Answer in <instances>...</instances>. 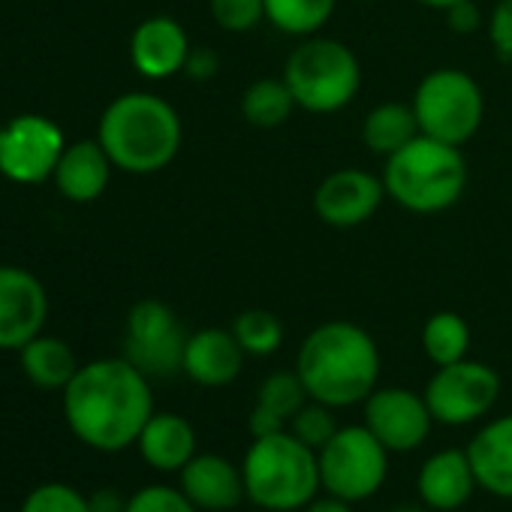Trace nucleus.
<instances>
[{"instance_id": "f257e3e1", "label": "nucleus", "mask_w": 512, "mask_h": 512, "mask_svg": "<svg viewBox=\"0 0 512 512\" xmlns=\"http://www.w3.org/2000/svg\"><path fill=\"white\" fill-rule=\"evenodd\" d=\"M64 395V422L79 443L94 452L118 455L136 446L154 416L151 377L130 359L106 356L79 365Z\"/></svg>"}, {"instance_id": "f03ea898", "label": "nucleus", "mask_w": 512, "mask_h": 512, "mask_svg": "<svg viewBox=\"0 0 512 512\" xmlns=\"http://www.w3.org/2000/svg\"><path fill=\"white\" fill-rule=\"evenodd\" d=\"M296 371L311 401L335 410L362 404L380 380V347L368 329L350 320H329L305 335Z\"/></svg>"}, {"instance_id": "7ed1b4c3", "label": "nucleus", "mask_w": 512, "mask_h": 512, "mask_svg": "<svg viewBox=\"0 0 512 512\" xmlns=\"http://www.w3.org/2000/svg\"><path fill=\"white\" fill-rule=\"evenodd\" d=\"M97 139L115 169L130 175H154L178 157L184 127L175 106L160 94L127 91L103 109Z\"/></svg>"}, {"instance_id": "20e7f679", "label": "nucleus", "mask_w": 512, "mask_h": 512, "mask_svg": "<svg viewBox=\"0 0 512 512\" xmlns=\"http://www.w3.org/2000/svg\"><path fill=\"white\" fill-rule=\"evenodd\" d=\"M241 473L247 500L256 509L299 512L323 491L317 452L290 431L253 437L244 449Z\"/></svg>"}, {"instance_id": "39448f33", "label": "nucleus", "mask_w": 512, "mask_h": 512, "mask_svg": "<svg viewBox=\"0 0 512 512\" xmlns=\"http://www.w3.org/2000/svg\"><path fill=\"white\" fill-rule=\"evenodd\" d=\"M386 196L413 214L452 208L467 187V160L458 145L419 133L383 166Z\"/></svg>"}, {"instance_id": "423d86ee", "label": "nucleus", "mask_w": 512, "mask_h": 512, "mask_svg": "<svg viewBox=\"0 0 512 512\" xmlns=\"http://www.w3.org/2000/svg\"><path fill=\"white\" fill-rule=\"evenodd\" d=\"M296 106L311 115H335L347 109L362 88V64L356 52L332 37H305L284 64Z\"/></svg>"}, {"instance_id": "0eeeda50", "label": "nucleus", "mask_w": 512, "mask_h": 512, "mask_svg": "<svg viewBox=\"0 0 512 512\" xmlns=\"http://www.w3.org/2000/svg\"><path fill=\"white\" fill-rule=\"evenodd\" d=\"M410 106L416 112L419 133L458 148L470 142L485 121V94L479 82L458 67H437L425 73Z\"/></svg>"}, {"instance_id": "6e6552de", "label": "nucleus", "mask_w": 512, "mask_h": 512, "mask_svg": "<svg viewBox=\"0 0 512 512\" xmlns=\"http://www.w3.org/2000/svg\"><path fill=\"white\" fill-rule=\"evenodd\" d=\"M389 449L365 425H341L317 452L323 491L347 503L371 500L389 476Z\"/></svg>"}, {"instance_id": "1a4fd4ad", "label": "nucleus", "mask_w": 512, "mask_h": 512, "mask_svg": "<svg viewBox=\"0 0 512 512\" xmlns=\"http://www.w3.org/2000/svg\"><path fill=\"white\" fill-rule=\"evenodd\" d=\"M425 401L437 425L461 428L482 422L500 398V374L476 359L440 365L425 383Z\"/></svg>"}, {"instance_id": "9d476101", "label": "nucleus", "mask_w": 512, "mask_h": 512, "mask_svg": "<svg viewBox=\"0 0 512 512\" xmlns=\"http://www.w3.org/2000/svg\"><path fill=\"white\" fill-rule=\"evenodd\" d=\"M67 148L64 130L37 112H25L0 124V178L22 187L46 184Z\"/></svg>"}, {"instance_id": "9b49d317", "label": "nucleus", "mask_w": 512, "mask_h": 512, "mask_svg": "<svg viewBox=\"0 0 512 512\" xmlns=\"http://www.w3.org/2000/svg\"><path fill=\"white\" fill-rule=\"evenodd\" d=\"M187 332L175 311L160 299H142L130 308L124 323V359L145 377H172L184 362Z\"/></svg>"}, {"instance_id": "f8f14e48", "label": "nucleus", "mask_w": 512, "mask_h": 512, "mask_svg": "<svg viewBox=\"0 0 512 512\" xmlns=\"http://www.w3.org/2000/svg\"><path fill=\"white\" fill-rule=\"evenodd\" d=\"M365 419L362 425L392 452L407 455L419 449L431 428L437 425L425 395L404 389V386H377L365 401Z\"/></svg>"}, {"instance_id": "ddd939ff", "label": "nucleus", "mask_w": 512, "mask_h": 512, "mask_svg": "<svg viewBox=\"0 0 512 512\" xmlns=\"http://www.w3.org/2000/svg\"><path fill=\"white\" fill-rule=\"evenodd\" d=\"M49 320V293L43 281L22 266H0V353H19L43 335Z\"/></svg>"}, {"instance_id": "4468645a", "label": "nucleus", "mask_w": 512, "mask_h": 512, "mask_svg": "<svg viewBox=\"0 0 512 512\" xmlns=\"http://www.w3.org/2000/svg\"><path fill=\"white\" fill-rule=\"evenodd\" d=\"M386 199L383 175L347 166L329 172L314 190V211L332 229H356L368 223Z\"/></svg>"}, {"instance_id": "2eb2a0df", "label": "nucleus", "mask_w": 512, "mask_h": 512, "mask_svg": "<svg viewBox=\"0 0 512 512\" xmlns=\"http://www.w3.org/2000/svg\"><path fill=\"white\" fill-rule=\"evenodd\" d=\"M190 49L193 46L184 25L172 16H151L139 22L130 34V64L139 76L151 82L184 73Z\"/></svg>"}, {"instance_id": "dca6fc26", "label": "nucleus", "mask_w": 512, "mask_h": 512, "mask_svg": "<svg viewBox=\"0 0 512 512\" xmlns=\"http://www.w3.org/2000/svg\"><path fill=\"white\" fill-rule=\"evenodd\" d=\"M178 488L199 512H232L247 500L241 464L214 452H196L178 473Z\"/></svg>"}, {"instance_id": "f3484780", "label": "nucleus", "mask_w": 512, "mask_h": 512, "mask_svg": "<svg viewBox=\"0 0 512 512\" xmlns=\"http://www.w3.org/2000/svg\"><path fill=\"white\" fill-rule=\"evenodd\" d=\"M244 356L247 353L241 350L232 329L208 326V329H199V332L187 335L181 374H187V380H193L196 386L223 389V386H232L241 377Z\"/></svg>"}, {"instance_id": "a211bd4d", "label": "nucleus", "mask_w": 512, "mask_h": 512, "mask_svg": "<svg viewBox=\"0 0 512 512\" xmlns=\"http://www.w3.org/2000/svg\"><path fill=\"white\" fill-rule=\"evenodd\" d=\"M476 488L479 485H476L467 449H458V446L431 452L422 461L419 476H416L419 500L431 512H455V509H461L473 497Z\"/></svg>"}, {"instance_id": "6ab92c4d", "label": "nucleus", "mask_w": 512, "mask_h": 512, "mask_svg": "<svg viewBox=\"0 0 512 512\" xmlns=\"http://www.w3.org/2000/svg\"><path fill=\"white\" fill-rule=\"evenodd\" d=\"M112 169L115 163L100 145V139H79V142H67L52 181L67 202L88 205L106 193L112 181Z\"/></svg>"}, {"instance_id": "aec40b11", "label": "nucleus", "mask_w": 512, "mask_h": 512, "mask_svg": "<svg viewBox=\"0 0 512 512\" xmlns=\"http://www.w3.org/2000/svg\"><path fill=\"white\" fill-rule=\"evenodd\" d=\"M464 449L476 485L500 500H512V413L488 419Z\"/></svg>"}, {"instance_id": "412c9836", "label": "nucleus", "mask_w": 512, "mask_h": 512, "mask_svg": "<svg viewBox=\"0 0 512 512\" xmlns=\"http://www.w3.org/2000/svg\"><path fill=\"white\" fill-rule=\"evenodd\" d=\"M136 452L157 473H181L184 464L199 452V437L187 416L154 410L136 440Z\"/></svg>"}, {"instance_id": "4be33fe9", "label": "nucleus", "mask_w": 512, "mask_h": 512, "mask_svg": "<svg viewBox=\"0 0 512 512\" xmlns=\"http://www.w3.org/2000/svg\"><path fill=\"white\" fill-rule=\"evenodd\" d=\"M19 362H22L28 383L43 392H64L79 371V359L73 347L64 338L46 335V332L19 350Z\"/></svg>"}, {"instance_id": "5701e85b", "label": "nucleus", "mask_w": 512, "mask_h": 512, "mask_svg": "<svg viewBox=\"0 0 512 512\" xmlns=\"http://www.w3.org/2000/svg\"><path fill=\"white\" fill-rule=\"evenodd\" d=\"M419 136V121L410 103H398V100H386L380 106H374L365 115L362 124V142L371 154H380L383 160L392 157L395 151H401L410 139Z\"/></svg>"}, {"instance_id": "b1692460", "label": "nucleus", "mask_w": 512, "mask_h": 512, "mask_svg": "<svg viewBox=\"0 0 512 512\" xmlns=\"http://www.w3.org/2000/svg\"><path fill=\"white\" fill-rule=\"evenodd\" d=\"M296 97L290 85L281 79H256L241 94V115L256 130H278L296 112Z\"/></svg>"}, {"instance_id": "393cba45", "label": "nucleus", "mask_w": 512, "mask_h": 512, "mask_svg": "<svg viewBox=\"0 0 512 512\" xmlns=\"http://www.w3.org/2000/svg\"><path fill=\"white\" fill-rule=\"evenodd\" d=\"M422 350L434 368L467 359L470 353V326L455 311H437L422 326Z\"/></svg>"}, {"instance_id": "a878e982", "label": "nucleus", "mask_w": 512, "mask_h": 512, "mask_svg": "<svg viewBox=\"0 0 512 512\" xmlns=\"http://www.w3.org/2000/svg\"><path fill=\"white\" fill-rule=\"evenodd\" d=\"M338 0H266V22L287 37H314L335 16Z\"/></svg>"}, {"instance_id": "bb28decb", "label": "nucleus", "mask_w": 512, "mask_h": 512, "mask_svg": "<svg viewBox=\"0 0 512 512\" xmlns=\"http://www.w3.org/2000/svg\"><path fill=\"white\" fill-rule=\"evenodd\" d=\"M232 335L247 356H272L284 344V323L266 308H247L232 320Z\"/></svg>"}, {"instance_id": "cd10ccee", "label": "nucleus", "mask_w": 512, "mask_h": 512, "mask_svg": "<svg viewBox=\"0 0 512 512\" xmlns=\"http://www.w3.org/2000/svg\"><path fill=\"white\" fill-rule=\"evenodd\" d=\"M308 401H311V395H308L299 371L293 368V371H272L260 383V389H256L253 404H260V407H266V410H272V413H278L281 419L290 422Z\"/></svg>"}, {"instance_id": "c85d7f7f", "label": "nucleus", "mask_w": 512, "mask_h": 512, "mask_svg": "<svg viewBox=\"0 0 512 512\" xmlns=\"http://www.w3.org/2000/svg\"><path fill=\"white\" fill-rule=\"evenodd\" d=\"M19 512H91L88 494L70 482H43L31 488Z\"/></svg>"}, {"instance_id": "c756f323", "label": "nucleus", "mask_w": 512, "mask_h": 512, "mask_svg": "<svg viewBox=\"0 0 512 512\" xmlns=\"http://www.w3.org/2000/svg\"><path fill=\"white\" fill-rule=\"evenodd\" d=\"M338 416L335 407L320 404V401H308L293 419H290V434H296L305 446H311L314 452H320L335 434H338Z\"/></svg>"}, {"instance_id": "7c9ffc66", "label": "nucleus", "mask_w": 512, "mask_h": 512, "mask_svg": "<svg viewBox=\"0 0 512 512\" xmlns=\"http://www.w3.org/2000/svg\"><path fill=\"white\" fill-rule=\"evenodd\" d=\"M214 25L226 34H247L266 22V0H208Z\"/></svg>"}, {"instance_id": "2f4dec72", "label": "nucleus", "mask_w": 512, "mask_h": 512, "mask_svg": "<svg viewBox=\"0 0 512 512\" xmlns=\"http://www.w3.org/2000/svg\"><path fill=\"white\" fill-rule=\"evenodd\" d=\"M127 512H199L178 485L151 482L130 494Z\"/></svg>"}, {"instance_id": "473e14b6", "label": "nucleus", "mask_w": 512, "mask_h": 512, "mask_svg": "<svg viewBox=\"0 0 512 512\" xmlns=\"http://www.w3.org/2000/svg\"><path fill=\"white\" fill-rule=\"evenodd\" d=\"M488 43L500 64H512V0H497L485 19Z\"/></svg>"}, {"instance_id": "72a5a7b5", "label": "nucleus", "mask_w": 512, "mask_h": 512, "mask_svg": "<svg viewBox=\"0 0 512 512\" xmlns=\"http://www.w3.org/2000/svg\"><path fill=\"white\" fill-rule=\"evenodd\" d=\"M482 22H485V16H482L476 0H461V4H452L446 10V25H449L452 34L470 37V34H476L482 28Z\"/></svg>"}, {"instance_id": "f704fd0d", "label": "nucleus", "mask_w": 512, "mask_h": 512, "mask_svg": "<svg viewBox=\"0 0 512 512\" xmlns=\"http://www.w3.org/2000/svg\"><path fill=\"white\" fill-rule=\"evenodd\" d=\"M217 70H220V58H217L214 49H208V46L190 49L187 64H184V76L187 79H193V82H211L217 76Z\"/></svg>"}, {"instance_id": "c9c22d12", "label": "nucleus", "mask_w": 512, "mask_h": 512, "mask_svg": "<svg viewBox=\"0 0 512 512\" xmlns=\"http://www.w3.org/2000/svg\"><path fill=\"white\" fill-rule=\"evenodd\" d=\"M247 431H250V437H269V434L290 431V422L281 419L278 413L260 407V404H253V410H250V416H247Z\"/></svg>"}, {"instance_id": "e433bc0d", "label": "nucleus", "mask_w": 512, "mask_h": 512, "mask_svg": "<svg viewBox=\"0 0 512 512\" xmlns=\"http://www.w3.org/2000/svg\"><path fill=\"white\" fill-rule=\"evenodd\" d=\"M127 500H130V494H124L112 485H103V488L88 494L91 512H127Z\"/></svg>"}, {"instance_id": "4c0bfd02", "label": "nucleus", "mask_w": 512, "mask_h": 512, "mask_svg": "<svg viewBox=\"0 0 512 512\" xmlns=\"http://www.w3.org/2000/svg\"><path fill=\"white\" fill-rule=\"evenodd\" d=\"M302 512H353V503H347L341 497H332V494H326V497L317 494Z\"/></svg>"}, {"instance_id": "58836bf2", "label": "nucleus", "mask_w": 512, "mask_h": 512, "mask_svg": "<svg viewBox=\"0 0 512 512\" xmlns=\"http://www.w3.org/2000/svg\"><path fill=\"white\" fill-rule=\"evenodd\" d=\"M416 4H422V7H428V10H449L452 4H461V0H416Z\"/></svg>"}, {"instance_id": "ea45409f", "label": "nucleus", "mask_w": 512, "mask_h": 512, "mask_svg": "<svg viewBox=\"0 0 512 512\" xmlns=\"http://www.w3.org/2000/svg\"><path fill=\"white\" fill-rule=\"evenodd\" d=\"M392 512H431L428 506H398V509H392Z\"/></svg>"}, {"instance_id": "a19ab883", "label": "nucleus", "mask_w": 512, "mask_h": 512, "mask_svg": "<svg viewBox=\"0 0 512 512\" xmlns=\"http://www.w3.org/2000/svg\"><path fill=\"white\" fill-rule=\"evenodd\" d=\"M256 512H272V509H256Z\"/></svg>"}]
</instances>
